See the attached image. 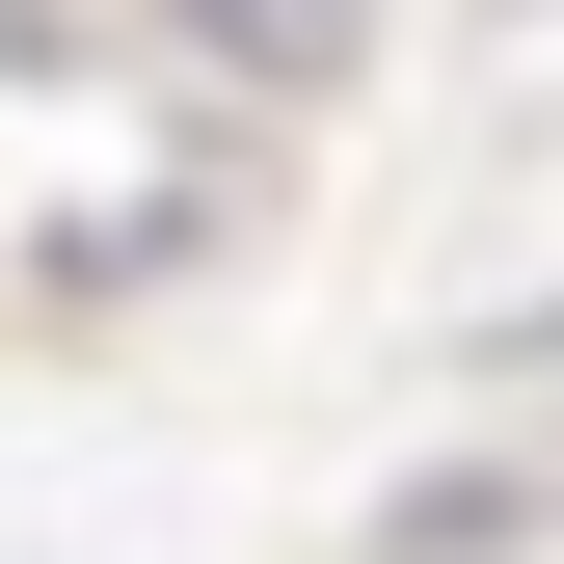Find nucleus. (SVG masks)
<instances>
[{
    "mask_svg": "<svg viewBox=\"0 0 564 564\" xmlns=\"http://www.w3.org/2000/svg\"><path fill=\"white\" fill-rule=\"evenodd\" d=\"M216 28H242V54H269V82H296V54H323V28H349V0H216Z\"/></svg>",
    "mask_w": 564,
    "mask_h": 564,
    "instance_id": "f257e3e1",
    "label": "nucleus"
}]
</instances>
